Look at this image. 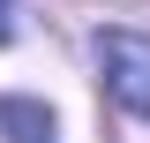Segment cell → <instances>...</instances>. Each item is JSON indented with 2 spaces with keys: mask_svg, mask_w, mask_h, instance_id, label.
<instances>
[{
  "mask_svg": "<svg viewBox=\"0 0 150 143\" xmlns=\"http://www.w3.org/2000/svg\"><path fill=\"white\" fill-rule=\"evenodd\" d=\"M98 75L120 113L150 121V38L143 30H98Z\"/></svg>",
  "mask_w": 150,
  "mask_h": 143,
  "instance_id": "obj_1",
  "label": "cell"
},
{
  "mask_svg": "<svg viewBox=\"0 0 150 143\" xmlns=\"http://www.w3.org/2000/svg\"><path fill=\"white\" fill-rule=\"evenodd\" d=\"M15 38V0H0V45Z\"/></svg>",
  "mask_w": 150,
  "mask_h": 143,
  "instance_id": "obj_3",
  "label": "cell"
},
{
  "mask_svg": "<svg viewBox=\"0 0 150 143\" xmlns=\"http://www.w3.org/2000/svg\"><path fill=\"white\" fill-rule=\"evenodd\" d=\"M0 143H60V128H53V113L38 106V98H0Z\"/></svg>",
  "mask_w": 150,
  "mask_h": 143,
  "instance_id": "obj_2",
  "label": "cell"
}]
</instances>
